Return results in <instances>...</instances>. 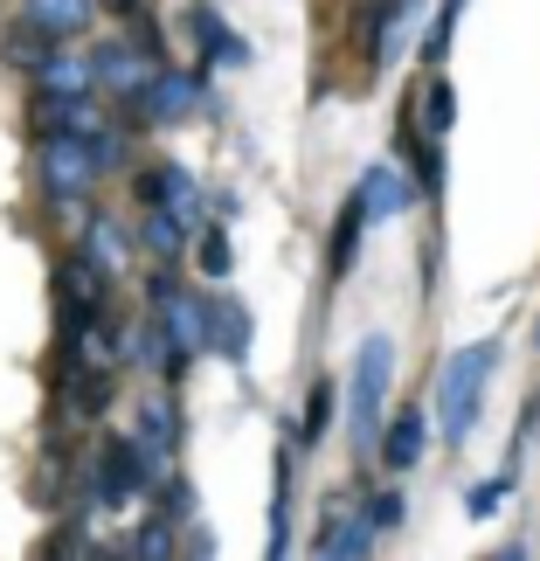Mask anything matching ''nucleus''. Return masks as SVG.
Here are the masks:
<instances>
[{
	"mask_svg": "<svg viewBox=\"0 0 540 561\" xmlns=\"http://www.w3.org/2000/svg\"><path fill=\"white\" fill-rule=\"evenodd\" d=\"M202 77L194 70H153L146 77V91H139V112L153 118V125H181V118H194L202 112Z\"/></svg>",
	"mask_w": 540,
	"mask_h": 561,
	"instance_id": "423d86ee",
	"label": "nucleus"
},
{
	"mask_svg": "<svg viewBox=\"0 0 540 561\" xmlns=\"http://www.w3.org/2000/svg\"><path fill=\"white\" fill-rule=\"evenodd\" d=\"M104 174L97 167V146L83 133H49V146H42V181H49V202L77 208L83 194H91V181Z\"/></svg>",
	"mask_w": 540,
	"mask_h": 561,
	"instance_id": "7ed1b4c3",
	"label": "nucleus"
},
{
	"mask_svg": "<svg viewBox=\"0 0 540 561\" xmlns=\"http://www.w3.org/2000/svg\"><path fill=\"white\" fill-rule=\"evenodd\" d=\"M166 444H174V409L146 402L139 409V450H146V458H166Z\"/></svg>",
	"mask_w": 540,
	"mask_h": 561,
	"instance_id": "aec40b11",
	"label": "nucleus"
},
{
	"mask_svg": "<svg viewBox=\"0 0 540 561\" xmlns=\"http://www.w3.org/2000/svg\"><path fill=\"white\" fill-rule=\"evenodd\" d=\"M125 256H133V250H125V229L118 222H91V229H83V264H91L97 277H118Z\"/></svg>",
	"mask_w": 540,
	"mask_h": 561,
	"instance_id": "dca6fc26",
	"label": "nucleus"
},
{
	"mask_svg": "<svg viewBox=\"0 0 540 561\" xmlns=\"http://www.w3.org/2000/svg\"><path fill=\"white\" fill-rule=\"evenodd\" d=\"M492 368H499V347H492V340H471V347H458V354L444 360V375H437V423H444V444H464V437H471Z\"/></svg>",
	"mask_w": 540,
	"mask_h": 561,
	"instance_id": "f257e3e1",
	"label": "nucleus"
},
{
	"mask_svg": "<svg viewBox=\"0 0 540 561\" xmlns=\"http://www.w3.org/2000/svg\"><path fill=\"white\" fill-rule=\"evenodd\" d=\"M367 513H375V527H395L402 520V500H367Z\"/></svg>",
	"mask_w": 540,
	"mask_h": 561,
	"instance_id": "a878e982",
	"label": "nucleus"
},
{
	"mask_svg": "<svg viewBox=\"0 0 540 561\" xmlns=\"http://www.w3.org/2000/svg\"><path fill=\"white\" fill-rule=\"evenodd\" d=\"M139 554H174V541H166V527H146V541H139Z\"/></svg>",
	"mask_w": 540,
	"mask_h": 561,
	"instance_id": "bb28decb",
	"label": "nucleus"
},
{
	"mask_svg": "<svg viewBox=\"0 0 540 561\" xmlns=\"http://www.w3.org/2000/svg\"><path fill=\"white\" fill-rule=\"evenodd\" d=\"M62 49V35H49V28H42V21H14V28H8V42H0V56H8V70H42V62H49Z\"/></svg>",
	"mask_w": 540,
	"mask_h": 561,
	"instance_id": "4468645a",
	"label": "nucleus"
},
{
	"mask_svg": "<svg viewBox=\"0 0 540 561\" xmlns=\"http://www.w3.org/2000/svg\"><path fill=\"white\" fill-rule=\"evenodd\" d=\"M181 236H187V222H181V215H166L160 202H153V215L139 222V243L153 250V256H174V250H181Z\"/></svg>",
	"mask_w": 540,
	"mask_h": 561,
	"instance_id": "6ab92c4d",
	"label": "nucleus"
},
{
	"mask_svg": "<svg viewBox=\"0 0 540 561\" xmlns=\"http://www.w3.org/2000/svg\"><path fill=\"white\" fill-rule=\"evenodd\" d=\"M423 444H429V416H423V409H402V416H388V430H381V465L409 471L423 458Z\"/></svg>",
	"mask_w": 540,
	"mask_h": 561,
	"instance_id": "9b49d317",
	"label": "nucleus"
},
{
	"mask_svg": "<svg viewBox=\"0 0 540 561\" xmlns=\"http://www.w3.org/2000/svg\"><path fill=\"white\" fill-rule=\"evenodd\" d=\"M360 229H367V215H360V202H347V208H340V222H333V250H326V264H333V277H347V271H354Z\"/></svg>",
	"mask_w": 540,
	"mask_h": 561,
	"instance_id": "a211bd4d",
	"label": "nucleus"
},
{
	"mask_svg": "<svg viewBox=\"0 0 540 561\" xmlns=\"http://www.w3.org/2000/svg\"><path fill=\"white\" fill-rule=\"evenodd\" d=\"M423 118H429V133H450V118H458V91H450V77H429Z\"/></svg>",
	"mask_w": 540,
	"mask_h": 561,
	"instance_id": "4be33fe9",
	"label": "nucleus"
},
{
	"mask_svg": "<svg viewBox=\"0 0 540 561\" xmlns=\"http://www.w3.org/2000/svg\"><path fill=\"white\" fill-rule=\"evenodd\" d=\"M409 28H416V0H402V8L381 21V35H375V62H395V56H402V42H409Z\"/></svg>",
	"mask_w": 540,
	"mask_h": 561,
	"instance_id": "412c9836",
	"label": "nucleus"
},
{
	"mask_svg": "<svg viewBox=\"0 0 540 561\" xmlns=\"http://www.w3.org/2000/svg\"><path fill=\"white\" fill-rule=\"evenodd\" d=\"M326 423H333V388L319 381V388H312V402H306V444L326 437Z\"/></svg>",
	"mask_w": 540,
	"mask_h": 561,
	"instance_id": "b1692460",
	"label": "nucleus"
},
{
	"mask_svg": "<svg viewBox=\"0 0 540 561\" xmlns=\"http://www.w3.org/2000/svg\"><path fill=\"white\" fill-rule=\"evenodd\" d=\"M146 194H153L166 215H181L187 229L202 222V187L187 181V167H153V174H146Z\"/></svg>",
	"mask_w": 540,
	"mask_h": 561,
	"instance_id": "ddd939ff",
	"label": "nucleus"
},
{
	"mask_svg": "<svg viewBox=\"0 0 540 561\" xmlns=\"http://www.w3.org/2000/svg\"><path fill=\"white\" fill-rule=\"evenodd\" d=\"M208 347L222 360L250 354V306H243V298H215V306H208Z\"/></svg>",
	"mask_w": 540,
	"mask_h": 561,
	"instance_id": "f8f14e48",
	"label": "nucleus"
},
{
	"mask_svg": "<svg viewBox=\"0 0 540 561\" xmlns=\"http://www.w3.org/2000/svg\"><path fill=\"white\" fill-rule=\"evenodd\" d=\"M153 327H160L166 347H174V360L208 347V306L187 285H174V277H153Z\"/></svg>",
	"mask_w": 540,
	"mask_h": 561,
	"instance_id": "20e7f679",
	"label": "nucleus"
},
{
	"mask_svg": "<svg viewBox=\"0 0 540 561\" xmlns=\"http://www.w3.org/2000/svg\"><path fill=\"white\" fill-rule=\"evenodd\" d=\"M450 8H464V0H450Z\"/></svg>",
	"mask_w": 540,
	"mask_h": 561,
	"instance_id": "cd10ccee",
	"label": "nucleus"
},
{
	"mask_svg": "<svg viewBox=\"0 0 540 561\" xmlns=\"http://www.w3.org/2000/svg\"><path fill=\"white\" fill-rule=\"evenodd\" d=\"M153 471H160V458H146L139 437H112L104 458H97V500L104 506H133L139 492L153 485Z\"/></svg>",
	"mask_w": 540,
	"mask_h": 561,
	"instance_id": "39448f33",
	"label": "nucleus"
},
{
	"mask_svg": "<svg viewBox=\"0 0 540 561\" xmlns=\"http://www.w3.org/2000/svg\"><path fill=\"white\" fill-rule=\"evenodd\" d=\"M35 83H42V98H49V104H70V98H91L97 91V70H91V56H62L56 49L35 70Z\"/></svg>",
	"mask_w": 540,
	"mask_h": 561,
	"instance_id": "1a4fd4ad",
	"label": "nucleus"
},
{
	"mask_svg": "<svg viewBox=\"0 0 540 561\" xmlns=\"http://www.w3.org/2000/svg\"><path fill=\"white\" fill-rule=\"evenodd\" d=\"M354 202H360L367 222H395V215L409 208V181L395 174V167H367L360 187H354Z\"/></svg>",
	"mask_w": 540,
	"mask_h": 561,
	"instance_id": "9d476101",
	"label": "nucleus"
},
{
	"mask_svg": "<svg viewBox=\"0 0 540 561\" xmlns=\"http://www.w3.org/2000/svg\"><path fill=\"white\" fill-rule=\"evenodd\" d=\"M187 21H194V42H202V49H208L215 62H229V70H235V62H250V49H243V42L229 35V21L215 14L208 0H194V8H187Z\"/></svg>",
	"mask_w": 540,
	"mask_h": 561,
	"instance_id": "2eb2a0df",
	"label": "nucleus"
},
{
	"mask_svg": "<svg viewBox=\"0 0 540 561\" xmlns=\"http://www.w3.org/2000/svg\"><path fill=\"white\" fill-rule=\"evenodd\" d=\"M381 548V527H375V513H354L347 500L333 506V520H326V534H319V554L326 561H367Z\"/></svg>",
	"mask_w": 540,
	"mask_h": 561,
	"instance_id": "6e6552de",
	"label": "nucleus"
},
{
	"mask_svg": "<svg viewBox=\"0 0 540 561\" xmlns=\"http://www.w3.org/2000/svg\"><path fill=\"white\" fill-rule=\"evenodd\" d=\"M28 21H42L49 35L70 42V35L91 28V0H28Z\"/></svg>",
	"mask_w": 540,
	"mask_h": 561,
	"instance_id": "f3484780",
	"label": "nucleus"
},
{
	"mask_svg": "<svg viewBox=\"0 0 540 561\" xmlns=\"http://www.w3.org/2000/svg\"><path fill=\"white\" fill-rule=\"evenodd\" d=\"M91 70H97V91H112V98H139V91H146V77L160 70V56H153V49H139V42H104V49L91 56Z\"/></svg>",
	"mask_w": 540,
	"mask_h": 561,
	"instance_id": "0eeeda50",
	"label": "nucleus"
},
{
	"mask_svg": "<svg viewBox=\"0 0 540 561\" xmlns=\"http://www.w3.org/2000/svg\"><path fill=\"white\" fill-rule=\"evenodd\" d=\"M395 381V340L367 333L354 354V450H381V402Z\"/></svg>",
	"mask_w": 540,
	"mask_h": 561,
	"instance_id": "f03ea898",
	"label": "nucleus"
},
{
	"mask_svg": "<svg viewBox=\"0 0 540 561\" xmlns=\"http://www.w3.org/2000/svg\"><path fill=\"white\" fill-rule=\"evenodd\" d=\"M533 340H540V327H533Z\"/></svg>",
	"mask_w": 540,
	"mask_h": 561,
	"instance_id": "c85d7f7f",
	"label": "nucleus"
},
{
	"mask_svg": "<svg viewBox=\"0 0 540 561\" xmlns=\"http://www.w3.org/2000/svg\"><path fill=\"white\" fill-rule=\"evenodd\" d=\"M506 506V479H492V485H471V500H464V513L471 520H485V513H499Z\"/></svg>",
	"mask_w": 540,
	"mask_h": 561,
	"instance_id": "393cba45",
	"label": "nucleus"
},
{
	"mask_svg": "<svg viewBox=\"0 0 540 561\" xmlns=\"http://www.w3.org/2000/svg\"><path fill=\"white\" fill-rule=\"evenodd\" d=\"M194 264H202L208 277H229V264H235V256H229V236L222 229H202V256H194Z\"/></svg>",
	"mask_w": 540,
	"mask_h": 561,
	"instance_id": "5701e85b",
	"label": "nucleus"
}]
</instances>
